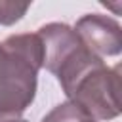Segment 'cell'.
Returning a JSON list of instances; mask_svg holds the SVG:
<instances>
[{"instance_id": "cell-1", "label": "cell", "mask_w": 122, "mask_h": 122, "mask_svg": "<svg viewBox=\"0 0 122 122\" xmlns=\"http://www.w3.org/2000/svg\"><path fill=\"white\" fill-rule=\"evenodd\" d=\"M55 76L72 105L93 120H111L120 114V65L109 69L86 46L74 51Z\"/></svg>"}, {"instance_id": "cell-2", "label": "cell", "mask_w": 122, "mask_h": 122, "mask_svg": "<svg viewBox=\"0 0 122 122\" xmlns=\"http://www.w3.org/2000/svg\"><path fill=\"white\" fill-rule=\"evenodd\" d=\"M42 63L38 34H11L0 44V122L17 120L30 107Z\"/></svg>"}, {"instance_id": "cell-3", "label": "cell", "mask_w": 122, "mask_h": 122, "mask_svg": "<svg viewBox=\"0 0 122 122\" xmlns=\"http://www.w3.org/2000/svg\"><path fill=\"white\" fill-rule=\"evenodd\" d=\"M74 32L82 40V44L99 55H118L122 51V29L118 21L99 13H88L76 21Z\"/></svg>"}, {"instance_id": "cell-4", "label": "cell", "mask_w": 122, "mask_h": 122, "mask_svg": "<svg viewBox=\"0 0 122 122\" xmlns=\"http://www.w3.org/2000/svg\"><path fill=\"white\" fill-rule=\"evenodd\" d=\"M42 122H97L92 116H88L84 111H80L76 105H72L71 101L57 105L53 111H50Z\"/></svg>"}, {"instance_id": "cell-5", "label": "cell", "mask_w": 122, "mask_h": 122, "mask_svg": "<svg viewBox=\"0 0 122 122\" xmlns=\"http://www.w3.org/2000/svg\"><path fill=\"white\" fill-rule=\"evenodd\" d=\"M29 8H30L29 2L0 0V25H13V23H17L27 13Z\"/></svg>"}, {"instance_id": "cell-6", "label": "cell", "mask_w": 122, "mask_h": 122, "mask_svg": "<svg viewBox=\"0 0 122 122\" xmlns=\"http://www.w3.org/2000/svg\"><path fill=\"white\" fill-rule=\"evenodd\" d=\"M11 122H27V120H19V118H17V120H11Z\"/></svg>"}]
</instances>
